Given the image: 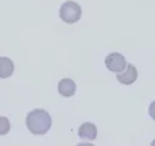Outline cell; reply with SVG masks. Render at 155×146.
Masks as SVG:
<instances>
[{
  "mask_svg": "<svg viewBox=\"0 0 155 146\" xmlns=\"http://www.w3.org/2000/svg\"><path fill=\"white\" fill-rule=\"evenodd\" d=\"M25 124L28 130L34 135L46 134L52 124L51 116L45 109H33L27 114Z\"/></svg>",
  "mask_w": 155,
  "mask_h": 146,
  "instance_id": "6da1fadb",
  "label": "cell"
},
{
  "mask_svg": "<svg viewBox=\"0 0 155 146\" xmlns=\"http://www.w3.org/2000/svg\"><path fill=\"white\" fill-rule=\"evenodd\" d=\"M81 6L75 1H65L59 9V17L65 23H75L81 18Z\"/></svg>",
  "mask_w": 155,
  "mask_h": 146,
  "instance_id": "7a4b0ae2",
  "label": "cell"
},
{
  "mask_svg": "<svg viewBox=\"0 0 155 146\" xmlns=\"http://www.w3.org/2000/svg\"><path fill=\"white\" fill-rule=\"evenodd\" d=\"M105 67L110 72L120 73L126 68V60L119 52H111L105 57Z\"/></svg>",
  "mask_w": 155,
  "mask_h": 146,
  "instance_id": "3957f363",
  "label": "cell"
},
{
  "mask_svg": "<svg viewBox=\"0 0 155 146\" xmlns=\"http://www.w3.org/2000/svg\"><path fill=\"white\" fill-rule=\"evenodd\" d=\"M124 71H125L124 73H119L116 75V79H117L119 83H121L124 85H130V84H132L137 80L138 72H137V69L133 64H131V63L126 64V68Z\"/></svg>",
  "mask_w": 155,
  "mask_h": 146,
  "instance_id": "277c9868",
  "label": "cell"
},
{
  "mask_svg": "<svg viewBox=\"0 0 155 146\" xmlns=\"http://www.w3.org/2000/svg\"><path fill=\"white\" fill-rule=\"evenodd\" d=\"M76 90V84L73 79L69 78H63L62 80H59L58 83V92L64 96V97H70L75 94Z\"/></svg>",
  "mask_w": 155,
  "mask_h": 146,
  "instance_id": "5b68a950",
  "label": "cell"
},
{
  "mask_svg": "<svg viewBox=\"0 0 155 146\" xmlns=\"http://www.w3.org/2000/svg\"><path fill=\"white\" fill-rule=\"evenodd\" d=\"M79 136L85 140H94L97 136V128L93 123L86 122L79 128Z\"/></svg>",
  "mask_w": 155,
  "mask_h": 146,
  "instance_id": "8992f818",
  "label": "cell"
},
{
  "mask_svg": "<svg viewBox=\"0 0 155 146\" xmlns=\"http://www.w3.org/2000/svg\"><path fill=\"white\" fill-rule=\"evenodd\" d=\"M15 71L13 62L8 57H0V78H8Z\"/></svg>",
  "mask_w": 155,
  "mask_h": 146,
  "instance_id": "52a82bcc",
  "label": "cell"
},
{
  "mask_svg": "<svg viewBox=\"0 0 155 146\" xmlns=\"http://www.w3.org/2000/svg\"><path fill=\"white\" fill-rule=\"evenodd\" d=\"M10 120L6 117H0V135H6L10 131Z\"/></svg>",
  "mask_w": 155,
  "mask_h": 146,
  "instance_id": "ba28073f",
  "label": "cell"
},
{
  "mask_svg": "<svg viewBox=\"0 0 155 146\" xmlns=\"http://www.w3.org/2000/svg\"><path fill=\"white\" fill-rule=\"evenodd\" d=\"M149 116L155 120V100L150 103V106H149Z\"/></svg>",
  "mask_w": 155,
  "mask_h": 146,
  "instance_id": "9c48e42d",
  "label": "cell"
},
{
  "mask_svg": "<svg viewBox=\"0 0 155 146\" xmlns=\"http://www.w3.org/2000/svg\"><path fill=\"white\" fill-rule=\"evenodd\" d=\"M151 145H155V140H154V141H153V142H151Z\"/></svg>",
  "mask_w": 155,
  "mask_h": 146,
  "instance_id": "30bf717a",
  "label": "cell"
}]
</instances>
